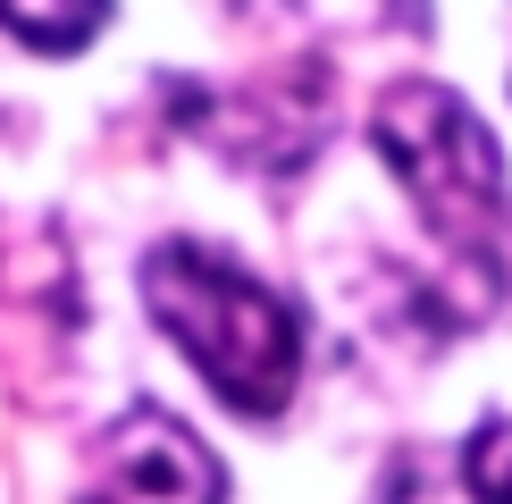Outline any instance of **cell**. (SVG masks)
Returning <instances> with one entry per match:
<instances>
[{"label":"cell","mask_w":512,"mask_h":504,"mask_svg":"<svg viewBox=\"0 0 512 504\" xmlns=\"http://www.w3.org/2000/svg\"><path fill=\"white\" fill-rule=\"evenodd\" d=\"M462 479L479 504H512V420H479L462 437Z\"/></svg>","instance_id":"8992f818"},{"label":"cell","mask_w":512,"mask_h":504,"mask_svg":"<svg viewBox=\"0 0 512 504\" xmlns=\"http://www.w3.org/2000/svg\"><path fill=\"white\" fill-rule=\"evenodd\" d=\"M76 504H227V479L177 412L135 404L93 437Z\"/></svg>","instance_id":"3957f363"},{"label":"cell","mask_w":512,"mask_h":504,"mask_svg":"<svg viewBox=\"0 0 512 504\" xmlns=\"http://www.w3.org/2000/svg\"><path fill=\"white\" fill-rule=\"evenodd\" d=\"M101 26H110V0H0V34H17L42 59L84 51Z\"/></svg>","instance_id":"5b68a950"},{"label":"cell","mask_w":512,"mask_h":504,"mask_svg":"<svg viewBox=\"0 0 512 504\" xmlns=\"http://www.w3.org/2000/svg\"><path fill=\"white\" fill-rule=\"evenodd\" d=\"M236 17L286 42H378V34H429V0H236Z\"/></svg>","instance_id":"277c9868"},{"label":"cell","mask_w":512,"mask_h":504,"mask_svg":"<svg viewBox=\"0 0 512 504\" xmlns=\"http://www.w3.org/2000/svg\"><path fill=\"white\" fill-rule=\"evenodd\" d=\"M370 152L403 185L420 236L437 244L429 311L445 328H479L512 311V177L479 110L437 76H403L370 110Z\"/></svg>","instance_id":"6da1fadb"},{"label":"cell","mask_w":512,"mask_h":504,"mask_svg":"<svg viewBox=\"0 0 512 504\" xmlns=\"http://www.w3.org/2000/svg\"><path fill=\"white\" fill-rule=\"evenodd\" d=\"M143 311H152V328L194 362V378L227 412L277 420L294 404L303 353H311L303 303H294L286 286L252 278L236 252L194 244V236L160 244L152 261H143Z\"/></svg>","instance_id":"7a4b0ae2"}]
</instances>
